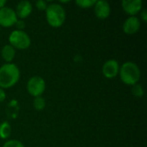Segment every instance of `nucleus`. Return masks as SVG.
Listing matches in <instances>:
<instances>
[{
	"mask_svg": "<svg viewBox=\"0 0 147 147\" xmlns=\"http://www.w3.org/2000/svg\"><path fill=\"white\" fill-rule=\"evenodd\" d=\"M6 98V93L3 89L0 88V103L3 102Z\"/></svg>",
	"mask_w": 147,
	"mask_h": 147,
	"instance_id": "obj_20",
	"label": "nucleus"
},
{
	"mask_svg": "<svg viewBox=\"0 0 147 147\" xmlns=\"http://www.w3.org/2000/svg\"><path fill=\"white\" fill-rule=\"evenodd\" d=\"M35 5H36L38 9H40V10H46V9H47L48 4L44 0H38V1L35 2Z\"/></svg>",
	"mask_w": 147,
	"mask_h": 147,
	"instance_id": "obj_18",
	"label": "nucleus"
},
{
	"mask_svg": "<svg viewBox=\"0 0 147 147\" xmlns=\"http://www.w3.org/2000/svg\"><path fill=\"white\" fill-rule=\"evenodd\" d=\"M1 56L6 63H11L16 56V49L9 44L4 45L1 49Z\"/></svg>",
	"mask_w": 147,
	"mask_h": 147,
	"instance_id": "obj_12",
	"label": "nucleus"
},
{
	"mask_svg": "<svg viewBox=\"0 0 147 147\" xmlns=\"http://www.w3.org/2000/svg\"><path fill=\"white\" fill-rule=\"evenodd\" d=\"M123 10L130 16H136L142 10V0H123L121 2Z\"/></svg>",
	"mask_w": 147,
	"mask_h": 147,
	"instance_id": "obj_8",
	"label": "nucleus"
},
{
	"mask_svg": "<svg viewBox=\"0 0 147 147\" xmlns=\"http://www.w3.org/2000/svg\"><path fill=\"white\" fill-rule=\"evenodd\" d=\"M33 10V5L29 1L22 0L20 1L16 7L15 12L17 16V17H20L21 19H24L28 17Z\"/></svg>",
	"mask_w": 147,
	"mask_h": 147,
	"instance_id": "obj_11",
	"label": "nucleus"
},
{
	"mask_svg": "<svg viewBox=\"0 0 147 147\" xmlns=\"http://www.w3.org/2000/svg\"><path fill=\"white\" fill-rule=\"evenodd\" d=\"M46 90V82L40 76L31 77L27 83V90L34 97L41 96Z\"/></svg>",
	"mask_w": 147,
	"mask_h": 147,
	"instance_id": "obj_5",
	"label": "nucleus"
},
{
	"mask_svg": "<svg viewBox=\"0 0 147 147\" xmlns=\"http://www.w3.org/2000/svg\"><path fill=\"white\" fill-rule=\"evenodd\" d=\"M132 94L138 98L142 97L144 96V89H143L142 85L140 84H136L133 85L132 86Z\"/></svg>",
	"mask_w": 147,
	"mask_h": 147,
	"instance_id": "obj_16",
	"label": "nucleus"
},
{
	"mask_svg": "<svg viewBox=\"0 0 147 147\" xmlns=\"http://www.w3.org/2000/svg\"><path fill=\"white\" fill-rule=\"evenodd\" d=\"M141 22L139 17L137 16H129L123 22V31L127 34H134L140 28Z\"/></svg>",
	"mask_w": 147,
	"mask_h": 147,
	"instance_id": "obj_9",
	"label": "nucleus"
},
{
	"mask_svg": "<svg viewBox=\"0 0 147 147\" xmlns=\"http://www.w3.org/2000/svg\"><path fill=\"white\" fill-rule=\"evenodd\" d=\"M140 17L142 19V21H144L145 22H147V10L146 9H142L140 11Z\"/></svg>",
	"mask_w": 147,
	"mask_h": 147,
	"instance_id": "obj_19",
	"label": "nucleus"
},
{
	"mask_svg": "<svg viewBox=\"0 0 147 147\" xmlns=\"http://www.w3.org/2000/svg\"><path fill=\"white\" fill-rule=\"evenodd\" d=\"M102 71L103 76L106 78H109V79L115 78L119 74V71H120L119 62L115 59H108L103 64Z\"/></svg>",
	"mask_w": 147,
	"mask_h": 147,
	"instance_id": "obj_7",
	"label": "nucleus"
},
{
	"mask_svg": "<svg viewBox=\"0 0 147 147\" xmlns=\"http://www.w3.org/2000/svg\"><path fill=\"white\" fill-rule=\"evenodd\" d=\"M11 134V126L8 121L0 123V138L3 140L8 139Z\"/></svg>",
	"mask_w": 147,
	"mask_h": 147,
	"instance_id": "obj_13",
	"label": "nucleus"
},
{
	"mask_svg": "<svg viewBox=\"0 0 147 147\" xmlns=\"http://www.w3.org/2000/svg\"><path fill=\"white\" fill-rule=\"evenodd\" d=\"M16 24V26H17V28H18L19 30H23L22 28H24L25 24H24V22L22 21H17Z\"/></svg>",
	"mask_w": 147,
	"mask_h": 147,
	"instance_id": "obj_21",
	"label": "nucleus"
},
{
	"mask_svg": "<svg viewBox=\"0 0 147 147\" xmlns=\"http://www.w3.org/2000/svg\"><path fill=\"white\" fill-rule=\"evenodd\" d=\"M94 11L98 18L105 19L109 16L111 13V7L109 2L105 0H96L94 5Z\"/></svg>",
	"mask_w": 147,
	"mask_h": 147,
	"instance_id": "obj_10",
	"label": "nucleus"
},
{
	"mask_svg": "<svg viewBox=\"0 0 147 147\" xmlns=\"http://www.w3.org/2000/svg\"><path fill=\"white\" fill-rule=\"evenodd\" d=\"M46 18L48 24L53 28L61 27L66 18L65 8L57 3H53L47 5L46 9Z\"/></svg>",
	"mask_w": 147,
	"mask_h": 147,
	"instance_id": "obj_3",
	"label": "nucleus"
},
{
	"mask_svg": "<svg viewBox=\"0 0 147 147\" xmlns=\"http://www.w3.org/2000/svg\"><path fill=\"white\" fill-rule=\"evenodd\" d=\"M18 19L15 9L8 6H4L0 9V26L3 28H9L15 25Z\"/></svg>",
	"mask_w": 147,
	"mask_h": 147,
	"instance_id": "obj_6",
	"label": "nucleus"
},
{
	"mask_svg": "<svg viewBox=\"0 0 147 147\" xmlns=\"http://www.w3.org/2000/svg\"><path fill=\"white\" fill-rule=\"evenodd\" d=\"M119 74L121 80L125 84L131 86L139 84L141 77V71L139 65L133 61L123 63L120 67Z\"/></svg>",
	"mask_w": 147,
	"mask_h": 147,
	"instance_id": "obj_2",
	"label": "nucleus"
},
{
	"mask_svg": "<svg viewBox=\"0 0 147 147\" xmlns=\"http://www.w3.org/2000/svg\"><path fill=\"white\" fill-rule=\"evenodd\" d=\"M33 105H34V108L35 110L41 111L46 107V100L42 96L34 97V99L33 101Z\"/></svg>",
	"mask_w": 147,
	"mask_h": 147,
	"instance_id": "obj_14",
	"label": "nucleus"
},
{
	"mask_svg": "<svg viewBox=\"0 0 147 147\" xmlns=\"http://www.w3.org/2000/svg\"><path fill=\"white\" fill-rule=\"evenodd\" d=\"M9 45L15 49L25 50L28 49L31 45V39L29 35L23 30L16 29L13 30L9 36Z\"/></svg>",
	"mask_w": 147,
	"mask_h": 147,
	"instance_id": "obj_4",
	"label": "nucleus"
},
{
	"mask_svg": "<svg viewBox=\"0 0 147 147\" xmlns=\"http://www.w3.org/2000/svg\"><path fill=\"white\" fill-rule=\"evenodd\" d=\"M21 72L14 63H5L0 66V88L8 89L13 87L20 79Z\"/></svg>",
	"mask_w": 147,
	"mask_h": 147,
	"instance_id": "obj_1",
	"label": "nucleus"
},
{
	"mask_svg": "<svg viewBox=\"0 0 147 147\" xmlns=\"http://www.w3.org/2000/svg\"><path fill=\"white\" fill-rule=\"evenodd\" d=\"M96 0H76V4L83 9H88L94 7Z\"/></svg>",
	"mask_w": 147,
	"mask_h": 147,
	"instance_id": "obj_15",
	"label": "nucleus"
},
{
	"mask_svg": "<svg viewBox=\"0 0 147 147\" xmlns=\"http://www.w3.org/2000/svg\"><path fill=\"white\" fill-rule=\"evenodd\" d=\"M3 147H25L24 145L19 141V140H7L3 145Z\"/></svg>",
	"mask_w": 147,
	"mask_h": 147,
	"instance_id": "obj_17",
	"label": "nucleus"
},
{
	"mask_svg": "<svg viewBox=\"0 0 147 147\" xmlns=\"http://www.w3.org/2000/svg\"><path fill=\"white\" fill-rule=\"evenodd\" d=\"M7 1L6 0H0V9H2L3 7H4L6 5Z\"/></svg>",
	"mask_w": 147,
	"mask_h": 147,
	"instance_id": "obj_22",
	"label": "nucleus"
}]
</instances>
